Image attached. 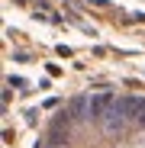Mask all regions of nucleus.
Wrapping results in <instances>:
<instances>
[{"instance_id":"1","label":"nucleus","mask_w":145,"mask_h":148,"mask_svg":"<svg viewBox=\"0 0 145 148\" xmlns=\"http://www.w3.org/2000/svg\"><path fill=\"white\" fill-rule=\"evenodd\" d=\"M36 148H145V93L87 90L71 97L45 119Z\"/></svg>"}]
</instances>
